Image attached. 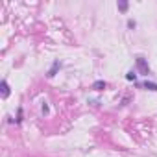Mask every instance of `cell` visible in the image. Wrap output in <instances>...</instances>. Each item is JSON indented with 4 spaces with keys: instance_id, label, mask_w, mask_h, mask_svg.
Masks as SVG:
<instances>
[{
    "instance_id": "cell-1",
    "label": "cell",
    "mask_w": 157,
    "mask_h": 157,
    "mask_svg": "<svg viewBox=\"0 0 157 157\" xmlns=\"http://www.w3.org/2000/svg\"><path fill=\"white\" fill-rule=\"evenodd\" d=\"M137 67H139L140 74H150V67H148V63H146L144 57H137Z\"/></svg>"
},
{
    "instance_id": "cell-2",
    "label": "cell",
    "mask_w": 157,
    "mask_h": 157,
    "mask_svg": "<svg viewBox=\"0 0 157 157\" xmlns=\"http://www.w3.org/2000/svg\"><path fill=\"white\" fill-rule=\"evenodd\" d=\"M0 87H2V98H8L10 96V85H8V82L4 80L2 83H0Z\"/></svg>"
},
{
    "instance_id": "cell-3",
    "label": "cell",
    "mask_w": 157,
    "mask_h": 157,
    "mask_svg": "<svg viewBox=\"0 0 157 157\" xmlns=\"http://www.w3.org/2000/svg\"><path fill=\"white\" fill-rule=\"evenodd\" d=\"M140 87H144V89H148V91H157V83H153V82H144Z\"/></svg>"
},
{
    "instance_id": "cell-4",
    "label": "cell",
    "mask_w": 157,
    "mask_h": 157,
    "mask_svg": "<svg viewBox=\"0 0 157 157\" xmlns=\"http://www.w3.org/2000/svg\"><path fill=\"white\" fill-rule=\"evenodd\" d=\"M59 67H61V63H59V61H56V63H54V65H52V68H50V70H48V78H52V76H54V74H56V70H57V68H59Z\"/></svg>"
},
{
    "instance_id": "cell-5",
    "label": "cell",
    "mask_w": 157,
    "mask_h": 157,
    "mask_svg": "<svg viewBox=\"0 0 157 157\" xmlns=\"http://www.w3.org/2000/svg\"><path fill=\"white\" fill-rule=\"evenodd\" d=\"M93 89H94V91H102V89H105V82H96V83L93 85Z\"/></svg>"
},
{
    "instance_id": "cell-6",
    "label": "cell",
    "mask_w": 157,
    "mask_h": 157,
    "mask_svg": "<svg viewBox=\"0 0 157 157\" xmlns=\"http://www.w3.org/2000/svg\"><path fill=\"white\" fill-rule=\"evenodd\" d=\"M118 10L120 11H126L128 10V2H118Z\"/></svg>"
},
{
    "instance_id": "cell-7",
    "label": "cell",
    "mask_w": 157,
    "mask_h": 157,
    "mask_svg": "<svg viewBox=\"0 0 157 157\" xmlns=\"http://www.w3.org/2000/svg\"><path fill=\"white\" fill-rule=\"evenodd\" d=\"M126 78H128V80L131 82V80H135V78H137V74H135V72L131 70V72H128V74H126Z\"/></svg>"
}]
</instances>
